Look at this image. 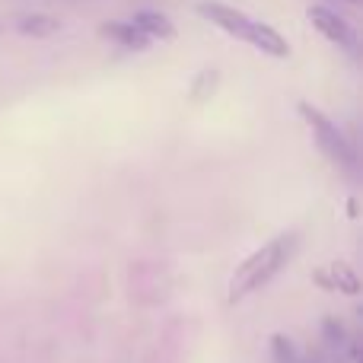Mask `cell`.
<instances>
[{"instance_id":"cell-1","label":"cell","mask_w":363,"mask_h":363,"mask_svg":"<svg viewBox=\"0 0 363 363\" xmlns=\"http://www.w3.org/2000/svg\"><path fill=\"white\" fill-rule=\"evenodd\" d=\"M296 245H300V236L296 233H281L271 242H264L262 249H255L252 255H245L242 262L236 264V271L230 274V294L226 300L230 303H242L249 300L252 294H258L262 287H268L296 255Z\"/></svg>"},{"instance_id":"cell-2","label":"cell","mask_w":363,"mask_h":363,"mask_svg":"<svg viewBox=\"0 0 363 363\" xmlns=\"http://www.w3.org/2000/svg\"><path fill=\"white\" fill-rule=\"evenodd\" d=\"M198 13L211 26H217L220 32H226V35H233V38H239V42L252 45V48L262 51V55H268V57H290V42L274 29V26L258 23V19H252L249 13L236 10V6L217 4V0H204V4H198Z\"/></svg>"},{"instance_id":"cell-3","label":"cell","mask_w":363,"mask_h":363,"mask_svg":"<svg viewBox=\"0 0 363 363\" xmlns=\"http://www.w3.org/2000/svg\"><path fill=\"white\" fill-rule=\"evenodd\" d=\"M300 118L309 125V131H313V138H315V147H319L322 153H325L328 160H332L338 169H345V172H357V150H354V144H351V138H347L345 131H341L338 125H335L332 118H328L322 108H315L313 102H300Z\"/></svg>"},{"instance_id":"cell-4","label":"cell","mask_w":363,"mask_h":363,"mask_svg":"<svg viewBox=\"0 0 363 363\" xmlns=\"http://www.w3.org/2000/svg\"><path fill=\"white\" fill-rule=\"evenodd\" d=\"M306 16H309V23H313V29L319 32V35H325L335 48L347 51V55H357V32H354V26L347 23L345 16H338L332 6L313 4L306 10Z\"/></svg>"},{"instance_id":"cell-5","label":"cell","mask_w":363,"mask_h":363,"mask_svg":"<svg viewBox=\"0 0 363 363\" xmlns=\"http://www.w3.org/2000/svg\"><path fill=\"white\" fill-rule=\"evenodd\" d=\"M313 281L319 284L322 290H341V294H347V296L360 294L357 271H354L351 264H345V262H332V264H325V268H319L313 274Z\"/></svg>"},{"instance_id":"cell-6","label":"cell","mask_w":363,"mask_h":363,"mask_svg":"<svg viewBox=\"0 0 363 363\" xmlns=\"http://www.w3.org/2000/svg\"><path fill=\"white\" fill-rule=\"evenodd\" d=\"M99 35L108 38V42H115L118 48H128V51H147L153 45L150 38L131 23V19H128V23H121V19H108V23L99 26Z\"/></svg>"},{"instance_id":"cell-7","label":"cell","mask_w":363,"mask_h":363,"mask_svg":"<svg viewBox=\"0 0 363 363\" xmlns=\"http://www.w3.org/2000/svg\"><path fill=\"white\" fill-rule=\"evenodd\" d=\"M134 26H138L140 32H144L150 42H169V38H176V23H172L166 13H160V10H138L134 13V19H131Z\"/></svg>"},{"instance_id":"cell-8","label":"cell","mask_w":363,"mask_h":363,"mask_svg":"<svg viewBox=\"0 0 363 363\" xmlns=\"http://www.w3.org/2000/svg\"><path fill=\"white\" fill-rule=\"evenodd\" d=\"M23 35H32V38H48L55 35L57 29H61V23H57L55 16H45V13H32V16H23L16 26Z\"/></svg>"},{"instance_id":"cell-9","label":"cell","mask_w":363,"mask_h":363,"mask_svg":"<svg viewBox=\"0 0 363 363\" xmlns=\"http://www.w3.org/2000/svg\"><path fill=\"white\" fill-rule=\"evenodd\" d=\"M271 354H274V363H300V351H296V345L287 335H274L271 338Z\"/></svg>"},{"instance_id":"cell-10","label":"cell","mask_w":363,"mask_h":363,"mask_svg":"<svg viewBox=\"0 0 363 363\" xmlns=\"http://www.w3.org/2000/svg\"><path fill=\"white\" fill-rule=\"evenodd\" d=\"M217 83H220V74L217 70H204V74L198 77V83H194V89H191V96L194 99H207V96L213 93V89H217Z\"/></svg>"},{"instance_id":"cell-11","label":"cell","mask_w":363,"mask_h":363,"mask_svg":"<svg viewBox=\"0 0 363 363\" xmlns=\"http://www.w3.org/2000/svg\"><path fill=\"white\" fill-rule=\"evenodd\" d=\"M325 335H328L332 341H341V338H345V328H341V322L325 319Z\"/></svg>"},{"instance_id":"cell-12","label":"cell","mask_w":363,"mask_h":363,"mask_svg":"<svg viewBox=\"0 0 363 363\" xmlns=\"http://www.w3.org/2000/svg\"><path fill=\"white\" fill-rule=\"evenodd\" d=\"M347 4H357V0H347Z\"/></svg>"}]
</instances>
